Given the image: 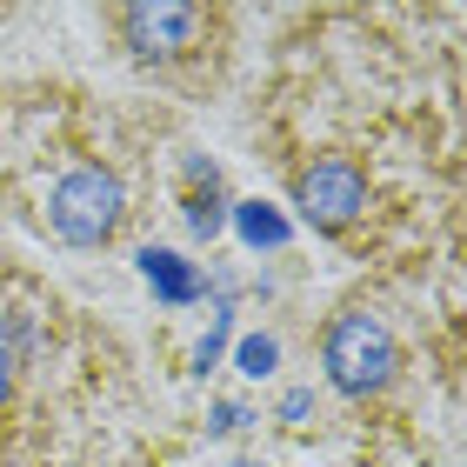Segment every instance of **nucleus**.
Returning a JSON list of instances; mask_svg holds the SVG:
<instances>
[{"label":"nucleus","mask_w":467,"mask_h":467,"mask_svg":"<svg viewBox=\"0 0 467 467\" xmlns=\"http://www.w3.org/2000/svg\"><path fill=\"white\" fill-rule=\"evenodd\" d=\"M227 221H241L247 247H267V254H287V241H294L287 214H281V207H267V201H234V214H227Z\"/></svg>","instance_id":"obj_7"},{"label":"nucleus","mask_w":467,"mask_h":467,"mask_svg":"<svg viewBox=\"0 0 467 467\" xmlns=\"http://www.w3.org/2000/svg\"><path fill=\"white\" fill-rule=\"evenodd\" d=\"M134 261H140V281L154 287L161 314H187V307H201V301H207V267H201V261H187L181 247L140 241V247H134Z\"/></svg>","instance_id":"obj_6"},{"label":"nucleus","mask_w":467,"mask_h":467,"mask_svg":"<svg viewBox=\"0 0 467 467\" xmlns=\"http://www.w3.org/2000/svg\"><path fill=\"white\" fill-rule=\"evenodd\" d=\"M467 14L287 7L254 88V154L321 247L360 281L461 274Z\"/></svg>","instance_id":"obj_1"},{"label":"nucleus","mask_w":467,"mask_h":467,"mask_svg":"<svg viewBox=\"0 0 467 467\" xmlns=\"http://www.w3.org/2000/svg\"><path fill=\"white\" fill-rule=\"evenodd\" d=\"M94 27L120 67L147 88V100H167L174 114H187L214 108L234 88L247 14L227 0H108V7H94Z\"/></svg>","instance_id":"obj_4"},{"label":"nucleus","mask_w":467,"mask_h":467,"mask_svg":"<svg viewBox=\"0 0 467 467\" xmlns=\"http://www.w3.org/2000/svg\"><path fill=\"white\" fill-rule=\"evenodd\" d=\"M181 140L187 120L167 100L100 94L80 74L0 80V227L54 254L140 247Z\"/></svg>","instance_id":"obj_2"},{"label":"nucleus","mask_w":467,"mask_h":467,"mask_svg":"<svg viewBox=\"0 0 467 467\" xmlns=\"http://www.w3.org/2000/svg\"><path fill=\"white\" fill-rule=\"evenodd\" d=\"M167 207H181V227L194 234L201 247H214L221 234H227V214H234L227 167L214 154H201L194 140H181L174 161H167Z\"/></svg>","instance_id":"obj_5"},{"label":"nucleus","mask_w":467,"mask_h":467,"mask_svg":"<svg viewBox=\"0 0 467 467\" xmlns=\"http://www.w3.org/2000/svg\"><path fill=\"white\" fill-rule=\"evenodd\" d=\"M147 448L134 341L0 234V467H134Z\"/></svg>","instance_id":"obj_3"},{"label":"nucleus","mask_w":467,"mask_h":467,"mask_svg":"<svg viewBox=\"0 0 467 467\" xmlns=\"http://www.w3.org/2000/svg\"><path fill=\"white\" fill-rule=\"evenodd\" d=\"M234 368H241L247 380H274L281 374V341H274V334H247L241 354H234Z\"/></svg>","instance_id":"obj_8"}]
</instances>
